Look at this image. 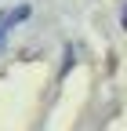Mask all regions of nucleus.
Listing matches in <instances>:
<instances>
[{"mask_svg": "<svg viewBox=\"0 0 127 131\" xmlns=\"http://www.w3.org/2000/svg\"><path fill=\"white\" fill-rule=\"evenodd\" d=\"M29 15H33V7H29V4H15V7H4V11H0V47L7 44L11 29H15V26H22Z\"/></svg>", "mask_w": 127, "mask_h": 131, "instance_id": "f257e3e1", "label": "nucleus"}, {"mask_svg": "<svg viewBox=\"0 0 127 131\" xmlns=\"http://www.w3.org/2000/svg\"><path fill=\"white\" fill-rule=\"evenodd\" d=\"M120 22H123V29H127V4H123V11H120Z\"/></svg>", "mask_w": 127, "mask_h": 131, "instance_id": "f03ea898", "label": "nucleus"}]
</instances>
